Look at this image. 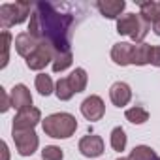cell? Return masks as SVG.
I'll use <instances>...</instances> for the list:
<instances>
[{"mask_svg":"<svg viewBox=\"0 0 160 160\" xmlns=\"http://www.w3.org/2000/svg\"><path fill=\"white\" fill-rule=\"evenodd\" d=\"M72 27H73V15L70 12H62V8L49 4V2H38L34 6V13L30 15L28 32L38 40L51 47L55 60H53V72H64L72 60V49H70V38H72Z\"/></svg>","mask_w":160,"mask_h":160,"instance_id":"1","label":"cell"},{"mask_svg":"<svg viewBox=\"0 0 160 160\" xmlns=\"http://www.w3.org/2000/svg\"><path fill=\"white\" fill-rule=\"evenodd\" d=\"M151 30V23L141 17V13H126L117 19V32L121 36H130L136 43H143Z\"/></svg>","mask_w":160,"mask_h":160,"instance_id":"2","label":"cell"},{"mask_svg":"<svg viewBox=\"0 0 160 160\" xmlns=\"http://www.w3.org/2000/svg\"><path fill=\"white\" fill-rule=\"evenodd\" d=\"M42 126H43V132L49 138L66 139V138L73 136V132L77 128V121L70 113H53V115L45 117V121L42 122Z\"/></svg>","mask_w":160,"mask_h":160,"instance_id":"3","label":"cell"},{"mask_svg":"<svg viewBox=\"0 0 160 160\" xmlns=\"http://www.w3.org/2000/svg\"><path fill=\"white\" fill-rule=\"evenodd\" d=\"M32 10V2H12L0 6V25L4 30H8L13 25H21L27 21L28 13Z\"/></svg>","mask_w":160,"mask_h":160,"instance_id":"4","label":"cell"},{"mask_svg":"<svg viewBox=\"0 0 160 160\" xmlns=\"http://www.w3.org/2000/svg\"><path fill=\"white\" fill-rule=\"evenodd\" d=\"M42 121V113L38 108H27L17 111V115L13 117V124H12V132H28L34 130L36 124Z\"/></svg>","mask_w":160,"mask_h":160,"instance_id":"5","label":"cell"},{"mask_svg":"<svg viewBox=\"0 0 160 160\" xmlns=\"http://www.w3.org/2000/svg\"><path fill=\"white\" fill-rule=\"evenodd\" d=\"M13 134V141H15V147L19 151L21 156H30L36 149H38V136L34 130H28V132H12Z\"/></svg>","mask_w":160,"mask_h":160,"instance_id":"6","label":"cell"},{"mask_svg":"<svg viewBox=\"0 0 160 160\" xmlns=\"http://www.w3.org/2000/svg\"><path fill=\"white\" fill-rule=\"evenodd\" d=\"M53 60H55V55H53L51 47H49L47 43L40 42L38 49L27 58V66H28L30 70H43V68H45L49 62H53Z\"/></svg>","mask_w":160,"mask_h":160,"instance_id":"7","label":"cell"},{"mask_svg":"<svg viewBox=\"0 0 160 160\" xmlns=\"http://www.w3.org/2000/svg\"><path fill=\"white\" fill-rule=\"evenodd\" d=\"M81 113H83V117L89 119V121H100V119L104 117V113H106V106H104V102H102L100 96L92 94V96H89V98L83 100V104H81Z\"/></svg>","mask_w":160,"mask_h":160,"instance_id":"8","label":"cell"},{"mask_svg":"<svg viewBox=\"0 0 160 160\" xmlns=\"http://www.w3.org/2000/svg\"><path fill=\"white\" fill-rule=\"evenodd\" d=\"M79 151L87 158H96L104 152V139L96 134H89L79 141Z\"/></svg>","mask_w":160,"mask_h":160,"instance_id":"9","label":"cell"},{"mask_svg":"<svg viewBox=\"0 0 160 160\" xmlns=\"http://www.w3.org/2000/svg\"><path fill=\"white\" fill-rule=\"evenodd\" d=\"M134 49H136V43H128V42L115 43L113 49H111V58H113V62L119 64V66H128V64H132Z\"/></svg>","mask_w":160,"mask_h":160,"instance_id":"10","label":"cell"},{"mask_svg":"<svg viewBox=\"0 0 160 160\" xmlns=\"http://www.w3.org/2000/svg\"><path fill=\"white\" fill-rule=\"evenodd\" d=\"M38 45H40V42H38L30 32H21V34H17V38H15V49H17V53H19L21 57H25V58H28V57L38 49Z\"/></svg>","mask_w":160,"mask_h":160,"instance_id":"11","label":"cell"},{"mask_svg":"<svg viewBox=\"0 0 160 160\" xmlns=\"http://www.w3.org/2000/svg\"><path fill=\"white\" fill-rule=\"evenodd\" d=\"M109 98H111L113 106L124 108V106L132 100V91H130V87H128L126 83L117 81V83H113L111 89H109Z\"/></svg>","mask_w":160,"mask_h":160,"instance_id":"12","label":"cell"},{"mask_svg":"<svg viewBox=\"0 0 160 160\" xmlns=\"http://www.w3.org/2000/svg\"><path fill=\"white\" fill-rule=\"evenodd\" d=\"M10 98H12V108H15L17 111L32 106V96H30V91L27 89V85H15L12 89Z\"/></svg>","mask_w":160,"mask_h":160,"instance_id":"13","label":"cell"},{"mask_svg":"<svg viewBox=\"0 0 160 160\" xmlns=\"http://www.w3.org/2000/svg\"><path fill=\"white\" fill-rule=\"evenodd\" d=\"M96 8L108 19H119V15L126 8V2H124V0H98Z\"/></svg>","mask_w":160,"mask_h":160,"instance_id":"14","label":"cell"},{"mask_svg":"<svg viewBox=\"0 0 160 160\" xmlns=\"http://www.w3.org/2000/svg\"><path fill=\"white\" fill-rule=\"evenodd\" d=\"M139 10H141V17L147 19L151 25L160 19V2H152V0L139 2Z\"/></svg>","mask_w":160,"mask_h":160,"instance_id":"15","label":"cell"},{"mask_svg":"<svg viewBox=\"0 0 160 160\" xmlns=\"http://www.w3.org/2000/svg\"><path fill=\"white\" fill-rule=\"evenodd\" d=\"M151 49H152V45H149V43H136L132 64H136V66L151 64Z\"/></svg>","mask_w":160,"mask_h":160,"instance_id":"16","label":"cell"},{"mask_svg":"<svg viewBox=\"0 0 160 160\" xmlns=\"http://www.w3.org/2000/svg\"><path fill=\"white\" fill-rule=\"evenodd\" d=\"M68 81H70L73 92L85 91V87H87V72H85L83 68H75V70L68 75Z\"/></svg>","mask_w":160,"mask_h":160,"instance_id":"17","label":"cell"},{"mask_svg":"<svg viewBox=\"0 0 160 160\" xmlns=\"http://www.w3.org/2000/svg\"><path fill=\"white\" fill-rule=\"evenodd\" d=\"M156 158H158V154L147 145H138L130 152V160H156Z\"/></svg>","mask_w":160,"mask_h":160,"instance_id":"18","label":"cell"},{"mask_svg":"<svg viewBox=\"0 0 160 160\" xmlns=\"http://www.w3.org/2000/svg\"><path fill=\"white\" fill-rule=\"evenodd\" d=\"M36 89H38V92H40L42 96H49V94L53 92V89H55L53 79H51L47 73H38V75H36Z\"/></svg>","mask_w":160,"mask_h":160,"instance_id":"19","label":"cell"},{"mask_svg":"<svg viewBox=\"0 0 160 160\" xmlns=\"http://www.w3.org/2000/svg\"><path fill=\"white\" fill-rule=\"evenodd\" d=\"M55 92H57V98L58 100H70L75 92H73V89H72V85H70V81H68V77H62V79H58L57 81V85H55Z\"/></svg>","mask_w":160,"mask_h":160,"instance_id":"20","label":"cell"},{"mask_svg":"<svg viewBox=\"0 0 160 160\" xmlns=\"http://www.w3.org/2000/svg\"><path fill=\"white\" fill-rule=\"evenodd\" d=\"M124 115H126V119H128L130 122H134V124H143L145 121H149V113H147V109H143V108H139V106L126 109Z\"/></svg>","mask_w":160,"mask_h":160,"instance_id":"21","label":"cell"},{"mask_svg":"<svg viewBox=\"0 0 160 160\" xmlns=\"http://www.w3.org/2000/svg\"><path fill=\"white\" fill-rule=\"evenodd\" d=\"M111 147L115 151H119V152L124 151V147H126V134H124V130L121 126L111 130Z\"/></svg>","mask_w":160,"mask_h":160,"instance_id":"22","label":"cell"},{"mask_svg":"<svg viewBox=\"0 0 160 160\" xmlns=\"http://www.w3.org/2000/svg\"><path fill=\"white\" fill-rule=\"evenodd\" d=\"M10 45H12V34L8 30H2V62L0 68H6L10 60Z\"/></svg>","mask_w":160,"mask_h":160,"instance_id":"23","label":"cell"},{"mask_svg":"<svg viewBox=\"0 0 160 160\" xmlns=\"http://www.w3.org/2000/svg\"><path fill=\"white\" fill-rule=\"evenodd\" d=\"M42 158L43 160H62L64 158V152L60 147H55V145H49L42 151Z\"/></svg>","mask_w":160,"mask_h":160,"instance_id":"24","label":"cell"},{"mask_svg":"<svg viewBox=\"0 0 160 160\" xmlns=\"http://www.w3.org/2000/svg\"><path fill=\"white\" fill-rule=\"evenodd\" d=\"M10 108H12V98L6 94V91H4V89H0V111L6 113Z\"/></svg>","mask_w":160,"mask_h":160,"instance_id":"25","label":"cell"},{"mask_svg":"<svg viewBox=\"0 0 160 160\" xmlns=\"http://www.w3.org/2000/svg\"><path fill=\"white\" fill-rule=\"evenodd\" d=\"M151 64L160 68V45H152V49H151Z\"/></svg>","mask_w":160,"mask_h":160,"instance_id":"26","label":"cell"},{"mask_svg":"<svg viewBox=\"0 0 160 160\" xmlns=\"http://www.w3.org/2000/svg\"><path fill=\"white\" fill-rule=\"evenodd\" d=\"M2 154H4V160H10V152H8V145L2 143Z\"/></svg>","mask_w":160,"mask_h":160,"instance_id":"27","label":"cell"},{"mask_svg":"<svg viewBox=\"0 0 160 160\" xmlns=\"http://www.w3.org/2000/svg\"><path fill=\"white\" fill-rule=\"evenodd\" d=\"M152 30H154L156 36H160V19H158L156 23H152Z\"/></svg>","mask_w":160,"mask_h":160,"instance_id":"28","label":"cell"},{"mask_svg":"<svg viewBox=\"0 0 160 160\" xmlns=\"http://www.w3.org/2000/svg\"><path fill=\"white\" fill-rule=\"evenodd\" d=\"M117 160H130V158H122V156H121V158H117Z\"/></svg>","mask_w":160,"mask_h":160,"instance_id":"29","label":"cell"},{"mask_svg":"<svg viewBox=\"0 0 160 160\" xmlns=\"http://www.w3.org/2000/svg\"><path fill=\"white\" fill-rule=\"evenodd\" d=\"M156 160H160V158H156Z\"/></svg>","mask_w":160,"mask_h":160,"instance_id":"30","label":"cell"}]
</instances>
